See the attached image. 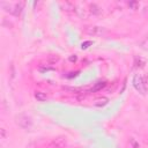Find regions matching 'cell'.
I'll return each mask as SVG.
<instances>
[{
	"label": "cell",
	"mask_w": 148,
	"mask_h": 148,
	"mask_svg": "<svg viewBox=\"0 0 148 148\" xmlns=\"http://www.w3.org/2000/svg\"><path fill=\"white\" fill-rule=\"evenodd\" d=\"M108 103H109V99H108L106 97H104V96L97 97V98H95V101H94V105H96V106H104V105H106Z\"/></svg>",
	"instance_id": "6"
},
{
	"label": "cell",
	"mask_w": 148,
	"mask_h": 148,
	"mask_svg": "<svg viewBox=\"0 0 148 148\" xmlns=\"http://www.w3.org/2000/svg\"><path fill=\"white\" fill-rule=\"evenodd\" d=\"M91 44V42H86V43H83L82 44V49H86V47H88L87 45H90Z\"/></svg>",
	"instance_id": "14"
},
{
	"label": "cell",
	"mask_w": 148,
	"mask_h": 148,
	"mask_svg": "<svg viewBox=\"0 0 148 148\" xmlns=\"http://www.w3.org/2000/svg\"><path fill=\"white\" fill-rule=\"evenodd\" d=\"M0 132H1V138L5 139V138H6V131H5V128H1Z\"/></svg>",
	"instance_id": "13"
},
{
	"label": "cell",
	"mask_w": 148,
	"mask_h": 148,
	"mask_svg": "<svg viewBox=\"0 0 148 148\" xmlns=\"http://www.w3.org/2000/svg\"><path fill=\"white\" fill-rule=\"evenodd\" d=\"M69 60H71V61H75V60H76V56H74V57L72 56V57L69 58Z\"/></svg>",
	"instance_id": "15"
},
{
	"label": "cell",
	"mask_w": 148,
	"mask_h": 148,
	"mask_svg": "<svg viewBox=\"0 0 148 148\" xmlns=\"http://www.w3.org/2000/svg\"><path fill=\"white\" fill-rule=\"evenodd\" d=\"M83 32L92 36V37H98V36H103L105 34V29L103 27H98V25H87L83 28Z\"/></svg>",
	"instance_id": "1"
},
{
	"label": "cell",
	"mask_w": 148,
	"mask_h": 148,
	"mask_svg": "<svg viewBox=\"0 0 148 148\" xmlns=\"http://www.w3.org/2000/svg\"><path fill=\"white\" fill-rule=\"evenodd\" d=\"M127 5H128V7H132L133 9H135V8L139 6V2H136V1H133V2H128Z\"/></svg>",
	"instance_id": "11"
},
{
	"label": "cell",
	"mask_w": 148,
	"mask_h": 148,
	"mask_svg": "<svg viewBox=\"0 0 148 148\" xmlns=\"http://www.w3.org/2000/svg\"><path fill=\"white\" fill-rule=\"evenodd\" d=\"M52 146L56 148H64L66 146V139H64L62 136H59L52 141Z\"/></svg>",
	"instance_id": "4"
},
{
	"label": "cell",
	"mask_w": 148,
	"mask_h": 148,
	"mask_svg": "<svg viewBox=\"0 0 148 148\" xmlns=\"http://www.w3.org/2000/svg\"><path fill=\"white\" fill-rule=\"evenodd\" d=\"M60 5L65 10H73V9L75 10V5L72 2H61Z\"/></svg>",
	"instance_id": "8"
},
{
	"label": "cell",
	"mask_w": 148,
	"mask_h": 148,
	"mask_svg": "<svg viewBox=\"0 0 148 148\" xmlns=\"http://www.w3.org/2000/svg\"><path fill=\"white\" fill-rule=\"evenodd\" d=\"M58 60H59V57H56V56H51V57H49V58H47L46 62H47L49 65H54V64H56Z\"/></svg>",
	"instance_id": "10"
},
{
	"label": "cell",
	"mask_w": 148,
	"mask_h": 148,
	"mask_svg": "<svg viewBox=\"0 0 148 148\" xmlns=\"http://www.w3.org/2000/svg\"><path fill=\"white\" fill-rule=\"evenodd\" d=\"M35 98L39 102H45L47 99V95L44 92V91H40V90H37L35 91Z\"/></svg>",
	"instance_id": "7"
},
{
	"label": "cell",
	"mask_w": 148,
	"mask_h": 148,
	"mask_svg": "<svg viewBox=\"0 0 148 148\" xmlns=\"http://www.w3.org/2000/svg\"><path fill=\"white\" fill-rule=\"evenodd\" d=\"M143 83H145L146 90H148V76H143Z\"/></svg>",
	"instance_id": "12"
},
{
	"label": "cell",
	"mask_w": 148,
	"mask_h": 148,
	"mask_svg": "<svg viewBox=\"0 0 148 148\" xmlns=\"http://www.w3.org/2000/svg\"><path fill=\"white\" fill-rule=\"evenodd\" d=\"M132 83H133L134 89H135L136 91H139L140 94H145V92L147 91V90H146V87H145V83H143V76H142V75H139V74L134 75Z\"/></svg>",
	"instance_id": "3"
},
{
	"label": "cell",
	"mask_w": 148,
	"mask_h": 148,
	"mask_svg": "<svg viewBox=\"0 0 148 148\" xmlns=\"http://www.w3.org/2000/svg\"><path fill=\"white\" fill-rule=\"evenodd\" d=\"M89 12L94 15H99L102 13V8L97 3H89Z\"/></svg>",
	"instance_id": "5"
},
{
	"label": "cell",
	"mask_w": 148,
	"mask_h": 148,
	"mask_svg": "<svg viewBox=\"0 0 148 148\" xmlns=\"http://www.w3.org/2000/svg\"><path fill=\"white\" fill-rule=\"evenodd\" d=\"M128 143H130V146L132 147V148H140V145H139V142L134 139V138H130V140H128Z\"/></svg>",
	"instance_id": "9"
},
{
	"label": "cell",
	"mask_w": 148,
	"mask_h": 148,
	"mask_svg": "<svg viewBox=\"0 0 148 148\" xmlns=\"http://www.w3.org/2000/svg\"><path fill=\"white\" fill-rule=\"evenodd\" d=\"M15 120H16V124L20 126V127H22V128H24V130H27V128H30L31 126H32V120H31V118L30 117H28L27 114H18V116H16L15 117Z\"/></svg>",
	"instance_id": "2"
}]
</instances>
